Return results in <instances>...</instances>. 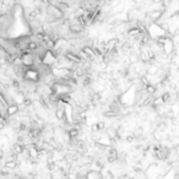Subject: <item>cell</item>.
Here are the masks:
<instances>
[{"instance_id": "1", "label": "cell", "mask_w": 179, "mask_h": 179, "mask_svg": "<svg viewBox=\"0 0 179 179\" xmlns=\"http://www.w3.org/2000/svg\"><path fill=\"white\" fill-rule=\"evenodd\" d=\"M40 71L37 66H30L25 69V72H23V77L22 80H26V81H32V82H40Z\"/></svg>"}, {"instance_id": "2", "label": "cell", "mask_w": 179, "mask_h": 179, "mask_svg": "<svg viewBox=\"0 0 179 179\" xmlns=\"http://www.w3.org/2000/svg\"><path fill=\"white\" fill-rule=\"evenodd\" d=\"M56 61H58V58H56V55L54 54L53 49H45L44 53L42 54V64L53 68L56 64Z\"/></svg>"}, {"instance_id": "3", "label": "cell", "mask_w": 179, "mask_h": 179, "mask_svg": "<svg viewBox=\"0 0 179 179\" xmlns=\"http://www.w3.org/2000/svg\"><path fill=\"white\" fill-rule=\"evenodd\" d=\"M45 12L48 15L53 16V17L56 19V20H63L64 16H65V12L63 10H60L59 7L56 5H54V4H48L45 6Z\"/></svg>"}, {"instance_id": "4", "label": "cell", "mask_w": 179, "mask_h": 179, "mask_svg": "<svg viewBox=\"0 0 179 179\" xmlns=\"http://www.w3.org/2000/svg\"><path fill=\"white\" fill-rule=\"evenodd\" d=\"M71 72H72V69H70V68H65V66H53L52 68V74L55 79L70 76Z\"/></svg>"}, {"instance_id": "5", "label": "cell", "mask_w": 179, "mask_h": 179, "mask_svg": "<svg viewBox=\"0 0 179 179\" xmlns=\"http://www.w3.org/2000/svg\"><path fill=\"white\" fill-rule=\"evenodd\" d=\"M20 112V104H17V103H12V104H9L6 107V109H5V113H6V115L9 117V118H12V117H15L17 113Z\"/></svg>"}, {"instance_id": "6", "label": "cell", "mask_w": 179, "mask_h": 179, "mask_svg": "<svg viewBox=\"0 0 179 179\" xmlns=\"http://www.w3.org/2000/svg\"><path fill=\"white\" fill-rule=\"evenodd\" d=\"M26 149H27L26 145H23V144H21V142H19V141H16V142L12 145V151H15L16 153L19 154V156H21V154L25 153Z\"/></svg>"}, {"instance_id": "7", "label": "cell", "mask_w": 179, "mask_h": 179, "mask_svg": "<svg viewBox=\"0 0 179 179\" xmlns=\"http://www.w3.org/2000/svg\"><path fill=\"white\" fill-rule=\"evenodd\" d=\"M102 178V173L98 169H90L86 173V179H100Z\"/></svg>"}, {"instance_id": "8", "label": "cell", "mask_w": 179, "mask_h": 179, "mask_svg": "<svg viewBox=\"0 0 179 179\" xmlns=\"http://www.w3.org/2000/svg\"><path fill=\"white\" fill-rule=\"evenodd\" d=\"M4 166L7 167L10 170H15L16 168L19 167V163H17V161H16V160H6L4 162Z\"/></svg>"}, {"instance_id": "9", "label": "cell", "mask_w": 179, "mask_h": 179, "mask_svg": "<svg viewBox=\"0 0 179 179\" xmlns=\"http://www.w3.org/2000/svg\"><path fill=\"white\" fill-rule=\"evenodd\" d=\"M137 59H139V56H137V54H135L134 52L130 53V55H129V60H130V63L134 64V63H136V61H137Z\"/></svg>"}, {"instance_id": "10", "label": "cell", "mask_w": 179, "mask_h": 179, "mask_svg": "<svg viewBox=\"0 0 179 179\" xmlns=\"http://www.w3.org/2000/svg\"><path fill=\"white\" fill-rule=\"evenodd\" d=\"M97 125H98L100 131H104V130H105V123H104L103 120H98V121H97Z\"/></svg>"}, {"instance_id": "11", "label": "cell", "mask_w": 179, "mask_h": 179, "mask_svg": "<svg viewBox=\"0 0 179 179\" xmlns=\"http://www.w3.org/2000/svg\"><path fill=\"white\" fill-rule=\"evenodd\" d=\"M91 131H100V129H98V125H97V123H95V124L91 125Z\"/></svg>"}, {"instance_id": "12", "label": "cell", "mask_w": 179, "mask_h": 179, "mask_svg": "<svg viewBox=\"0 0 179 179\" xmlns=\"http://www.w3.org/2000/svg\"><path fill=\"white\" fill-rule=\"evenodd\" d=\"M3 117V110H0V118Z\"/></svg>"}]
</instances>
